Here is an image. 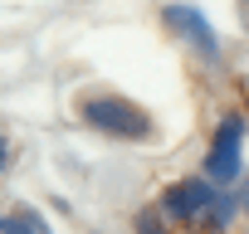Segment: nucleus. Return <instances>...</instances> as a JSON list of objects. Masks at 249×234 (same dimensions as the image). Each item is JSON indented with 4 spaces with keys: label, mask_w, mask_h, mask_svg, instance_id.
Instances as JSON below:
<instances>
[{
    "label": "nucleus",
    "mask_w": 249,
    "mask_h": 234,
    "mask_svg": "<svg viewBox=\"0 0 249 234\" xmlns=\"http://www.w3.org/2000/svg\"><path fill=\"white\" fill-rule=\"evenodd\" d=\"M78 117H83V127H93L112 142H157V117L112 88H88L78 98Z\"/></svg>",
    "instance_id": "f257e3e1"
},
{
    "label": "nucleus",
    "mask_w": 249,
    "mask_h": 234,
    "mask_svg": "<svg viewBox=\"0 0 249 234\" xmlns=\"http://www.w3.org/2000/svg\"><path fill=\"white\" fill-rule=\"evenodd\" d=\"M200 176L215 190H225V185H234L244 176V112L239 107H230L220 122H215L210 147H205V161H200Z\"/></svg>",
    "instance_id": "f03ea898"
},
{
    "label": "nucleus",
    "mask_w": 249,
    "mask_h": 234,
    "mask_svg": "<svg viewBox=\"0 0 249 234\" xmlns=\"http://www.w3.org/2000/svg\"><path fill=\"white\" fill-rule=\"evenodd\" d=\"M215 205V185L205 176H181V181H166L161 195H157V215L171 224V229H196L205 219V210Z\"/></svg>",
    "instance_id": "7ed1b4c3"
},
{
    "label": "nucleus",
    "mask_w": 249,
    "mask_h": 234,
    "mask_svg": "<svg viewBox=\"0 0 249 234\" xmlns=\"http://www.w3.org/2000/svg\"><path fill=\"white\" fill-rule=\"evenodd\" d=\"M161 25L176 34V39H186L200 59H210V64H220V54H225V44H220V34H215V25L196 10V5H181V0H171V5H161Z\"/></svg>",
    "instance_id": "20e7f679"
},
{
    "label": "nucleus",
    "mask_w": 249,
    "mask_h": 234,
    "mask_svg": "<svg viewBox=\"0 0 249 234\" xmlns=\"http://www.w3.org/2000/svg\"><path fill=\"white\" fill-rule=\"evenodd\" d=\"M0 234H49V224L35 205H15L10 215H0Z\"/></svg>",
    "instance_id": "39448f33"
},
{
    "label": "nucleus",
    "mask_w": 249,
    "mask_h": 234,
    "mask_svg": "<svg viewBox=\"0 0 249 234\" xmlns=\"http://www.w3.org/2000/svg\"><path fill=\"white\" fill-rule=\"evenodd\" d=\"M132 234H176V229L157 215V205H147V210H137V215H132Z\"/></svg>",
    "instance_id": "423d86ee"
},
{
    "label": "nucleus",
    "mask_w": 249,
    "mask_h": 234,
    "mask_svg": "<svg viewBox=\"0 0 249 234\" xmlns=\"http://www.w3.org/2000/svg\"><path fill=\"white\" fill-rule=\"evenodd\" d=\"M10 156H15V151H10V137H5V132H0V171H5V166H10Z\"/></svg>",
    "instance_id": "0eeeda50"
}]
</instances>
